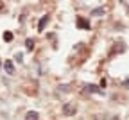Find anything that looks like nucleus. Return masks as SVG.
I'll use <instances>...</instances> for the list:
<instances>
[{"label": "nucleus", "instance_id": "obj_3", "mask_svg": "<svg viewBox=\"0 0 129 120\" xmlns=\"http://www.w3.org/2000/svg\"><path fill=\"white\" fill-rule=\"evenodd\" d=\"M25 120H38V113L36 111H29V113L25 115Z\"/></svg>", "mask_w": 129, "mask_h": 120}, {"label": "nucleus", "instance_id": "obj_7", "mask_svg": "<svg viewBox=\"0 0 129 120\" xmlns=\"http://www.w3.org/2000/svg\"><path fill=\"white\" fill-rule=\"evenodd\" d=\"M102 13H104V9H102V7H99V9H95L92 14H93V16H97V14H102Z\"/></svg>", "mask_w": 129, "mask_h": 120}, {"label": "nucleus", "instance_id": "obj_4", "mask_svg": "<svg viewBox=\"0 0 129 120\" xmlns=\"http://www.w3.org/2000/svg\"><path fill=\"white\" fill-rule=\"evenodd\" d=\"M77 25H79V27H84V29H88V27H90V24H88L86 20H79V22H77Z\"/></svg>", "mask_w": 129, "mask_h": 120}, {"label": "nucleus", "instance_id": "obj_8", "mask_svg": "<svg viewBox=\"0 0 129 120\" xmlns=\"http://www.w3.org/2000/svg\"><path fill=\"white\" fill-rule=\"evenodd\" d=\"M74 111V108H68V106H65V113H72Z\"/></svg>", "mask_w": 129, "mask_h": 120}, {"label": "nucleus", "instance_id": "obj_2", "mask_svg": "<svg viewBox=\"0 0 129 120\" xmlns=\"http://www.w3.org/2000/svg\"><path fill=\"white\" fill-rule=\"evenodd\" d=\"M47 24H49V16H43V18L40 20V24H38V29H40V31H43Z\"/></svg>", "mask_w": 129, "mask_h": 120}, {"label": "nucleus", "instance_id": "obj_6", "mask_svg": "<svg viewBox=\"0 0 129 120\" xmlns=\"http://www.w3.org/2000/svg\"><path fill=\"white\" fill-rule=\"evenodd\" d=\"M32 47H34V41L29 38V40H27V48H29V50H32Z\"/></svg>", "mask_w": 129, "mask_h": 120}, {"label": "nucleus", "instance_id": "obj_1", "mask_svg": "<svg viewBox=\"0 0 129 120\" xmlns=\"http://www.w3.org/2000/svg\"><path fill=\"white\" fill-rule=\"evenodd\" d=\"M4 70H5V73H9V75L14 73V65L11 63V59H7V61L4 63Z\"/></svg>", "mask_w": 129, "mask_h": 120}, {"label": "nucleus", "instance_id": "obj_5", "mask_svg": "<svg viewBox=\"0 0 129 120\" xmlns=\"http://www.w3.org/2000/svg\"><path fill=\"white\" fill-rule=\"evenodd\" d=\"M4 40L5 41H11L13 40V32H4Z\"/></svg>", "mask_w": 129, "mask_h": 120}]
</instances>
